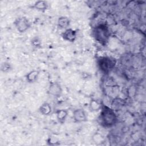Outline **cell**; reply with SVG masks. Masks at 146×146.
I'll return each mask as SVG.
<instances>
[{"label":"cell","mask_w":146,"mask_h":146,"mask_svg":"<svg viewBox=\"0 0 146 146\" xmlns=\"http://www.w3.org/2000/svg\"><path fill=\"white\" fill-rule=\"evenodd\" d=\"M70 21L66 17H60L58 18L57 24L58 26L62 29H67L68 28Z\"/></svg>","instance_id":"cell-10"},{"label":"cell","mask_w":146,"mask_h":146,"mask_svg":"<svg viewBox=\"0 0 146 146\" xmlns=\"http://www.w3.org/2000/svg\"><path fill=\"white\" fill-rule=\"evenodd\" d=\"M56 116L58 121L60 123H63L68 116V111L64 109L58 110L56 112Z\"/></svg>","instance_id":"cell-9"},{"label":"cell","mask_w":146,"mask_h":146,"mask_svg":"<svg viewBox=\"0 0 146 146\" xmlns=\"http://www.w3.org/2000/svg\"><path fill=\"white\" fill-rule=\"evenodd\" d=\"M100 115V122L105 127H111L113 125L117 120L114 110L107 106H103L101 109Z\"/></svg>","instance_id":"cell-1"},{"label":"cell","mask_w":146,"mask_h":146,"mask_svg":"<svg viewBox=\"0 0 146 146\" xmlns=\"http://www.w3.org/2000/svg\"><path fill=\"white\" fill-rule=\"evenodd\" d=\"M33 7L37 10L44 11L47 10L48 7V4L47 2L45 1H37L34 3Z\"/></svg>","instance_id":"cell-12"},{"label":"cell","mask_w":146,"mask_h":146,"mask_svg":"<svg viewBox=\"0 0 146 146\" xmlns=\"http://www.w3.org/2000/svg\"><path fill=\"white\" fill-rule=\"evenodd\" d=\"M48 92L53 96H60L62 93V88L60 84L56 82H51L48 87Z\"/></svg>","instance_id":"cell-5"},{"label":"cell","mask_w":146,"mask_h":146,"mask_svg":"<svg viewBox=\"0 0 146 146\" xmlns=\"http://www.w3.org/2000/svg\"><path fill=\"white\" fill-rule=\"evenodd\" d=\"M14 23L17 30L21 33L26 32L31 26V23L29 19L24 17L18 18Z\"/></svg>","instance_id":"cell-3"},{"label":"cell","mask_w":146,"mask_h":146,"mask_svg":"<svg viewBox=\"0 0 146 146\" xmlns=\"http://www.w3.org/2000/svg\"><path fill=\"white\" fill-rule=\"evenodd\" d=\"M103 137L99 133H97L93 136V141L96 144H101L102 142H103Z\"/></svg>","instance_id":"cell-15"},{"label":"cell","mask_w":146,"mask_h":146,"mask_svg":"<svg viewBox=\"0 0 146 146\" xmlns=\"http://www.w3.org/2000/svg\"><path fill=\"white\" fill-rule=\"evenodd\" d=\"M95 39L102 44H105L110 38V30L105 25H99L94 31Z\"/></svg>","instance_id":"cell-2"},{"label":"cell","mask_w":146,"mask_h":146,"mask_svg":"<svg viewBox=\"0 0 146 146\" xmlns=\"http://www.w3.org/2000/svg\"><path fill=\"white\" fill-rule=\"evenodd\" d=\"M73 118L74 121L78 123L84 122L87 120L86 113L82 108H78L74 111Z\"/></svg>","instance_id":"cell-6"},{"label":"cell","mask_w":146,"mask_h":146,"mask_svg":"<svg viewBox=\"0 0 146 146\" xmlns=\"http://www.w3.org/2000/svg\"><path fill=\"white\" fill-rule=\"evenodd\" d=\"M47 144L49 145H56L59 144V140L55 136H50L47 140Z\"/></svg>","instance_id":"cell-14"},{"label":"cell","mask_w":146,"mask_h":146,"mask_svg":"<svg viewBox=\"0 0 146 146\" xmlns=\"http://www.w3.org/2000/svg\"><path fill=\"white\" fill-rule=\"evenodd\" d=\"M101 103L96 100H91L90 103V108L92 111H98L102 109Z\"/></svg>","instance_id":"cell-13"},{"label":"cell","mask_w":146,"mask_h":146,"mask_svg":"<svg viewBox=\"0 0 146 146\" xmlns=\"http://www.w3.org/2000/svg\"><path fill=\"white\" fill-rule=\"evenodd\" d=\"M115 65L113 59L110 58H103L99 60V66L102 71L104 72H108L112 69Z\"/></svg>","instance_id":"cell-4"},{"label":"cell","mask_w":146,"mask_h":146,"mask_svg":"<svg viewBox=\"0 0 146 146\" xmlns=\"http://www.w3.org/2000/svg\"><path fill=\"white\" fill-rule=\"evenodd\" d=\"M39 75V71L36 70L30 71L26 75V79L29 83H34L38 78Z\"/></svg>","instance_id":"cell-8"},{"label":"cell","mask_w":146,"mask_h":146,"mask_svg":"<svg viewBox=\"0 0 146 146\" xmlns=\"http://www.w3.org/2000/svg\"><path fill=\"white\" fill-rule=\"evenodd\" d=\"M10 67L9 64L6 63H4L2 65L1 70H2V71L5 72V71H8L9 70H10Z\"/></svg>","instance_id":"cell-16"},{"label":"cell","mask_w":146,"mask_h":146,"mask_svg":"<svg viewBox=\"0 0 146 146\" xmlns=\"http://www.w3.org/2000/svg\"><path fill=\"white\" fill-rule=\"evenodd\" d=\"M63 39L70 42H74L77 37V33L75 30L68 28L64 30L62 34Z\"/></svg>","instance_id":"cell-7"},{"label":"cell","mask_w":146,"mask_h":146,"mask_svg":"<svg viewBox=\"0 0 146 146\" xmlns=\"http://www.w3.org/2000/svg\"><path fill=\"white\" fill-rule=\"evenodd\" d=\"M39 112L42 115H49L52 112V108L50 104L48 103H43L39 107Z\"/></svg>","instance_id":"cell-11"}]
</instances>
